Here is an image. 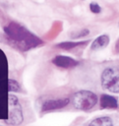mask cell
<instances>
[{"label":"cell","instance_id":"1","mask_svg":"<svg viewBox=\"0 0 119 126\" xmlns=\"http://www.w3.org/2000/svg\"><path fill=\"white\" fill-rule=\"evenodd\" d=\"M4 32L7 35L10 42L17 48L22 51H28L31 48L43 44V41L31 33L25 27L21 26L18 23H10L4 28Z\"/></svg>","mask_w":119,"mask_h":126},{"label":"cell","instance_id":"2","mask_svg":"<svg viewBox=\"0 0 119 126\" xmlns=\"http://www.w3.org/2000/svg\"><path fill=\"white\" fill-rule=\"evenodd\" d=\"M97 95L90 91L82 90L74 94L72 97V103L75 108L80 110H89L97 103Z\"/></svg>","mask_w":119,"mask_h":126},{"label":"cell","instance_id":"3","mask_svg":"<svg viewBox=\"0 0 119 126\" xmlns=\"http://www.w3.org/2000/svg\"><path fill=\"white\" fill-rule=\"evenodd\" d=\"M8 107H9V116L5 121V123L13 126L20 125L24 121V115L22 106L19 102L18 97L15 94H9L8 96Z\"/></svg>","mask_w":119,"mask_h":126},{"label":"cell","instance_id":"4","mask_svg":"<svg viewBox=\"0 0 119 126\" xmlns=\"http://www.w3.org/2000/svg\"><path fill=\"white\" fill-rule=\"evenodd\" d=\"M100 81L101 86L104 90L114 94L119 93V75L118 70H116L115 68H105L101 73Z\"/></svg>","mask_w":119,"mask_h":126},{"label":"cell","instance_id":"5","mask_svg":"<svg viewBox=\"0 0 119 126\" xmlns=\"http://www.w3.org/2000/svg\"><path fill=\"white\" fill-rule=\"evenodd\" d=\"M70 102V99L68 97L63 98H56V99H47L43 102L41 106V112H47L51 110L61 109L65 106H67Z\"/></svg>","mask_w":119,"mask_h":126},{"label":"cell","instance_id":"6","mask_svg":"<svg viewBox=\"0 0 119 126\" xmlns=\"http://www.w3.org/2000/svg\"><path fill=\"white\" fill-rule=\"evenodd\" d=\"M52 63L60 68H64V69H71L76 67L79 62L77 60H75L72 57L69 56H65V55H56L53 59H52Z\"/></svg>","mask_w":119,"mask_h":126},{"label":"cell","instance_id":"7","mask_svg":"<svg viewBox=\"0 0 119 126\" xmlns=\"http://www.w3.org/2000/svg\"><path fill=\"white\" fill-rule=\"evenodd\" d=\"M100 108L101 109H117L118 100L115 96L103 94L100 95Z\"/></svg>","mask_w":119,"mask_h":126},{"label":"cell","instance_id":"8","mask_svg":"<svg viewBox=\"0 0 119 126\" xmlns=\"http://www.w3.org/2000/svg\"><path fill=\"white\" fill-rule=\"evenodd\" d=\"M110 38L107 34H101L99 36H97L91 43V50H99L102 49L104 47H106L109 44Z\"/></svg>","mask_w":119,"mask_h":126},{"label":"cell","instance_id":"9","mask_svg":"<svg viewBox=\"0 0 119 126\" xmlns=\"http://www.w3.org/2000/svg\"><path fill=\"white\" fill-rule=\"evenodd\" d=\"M89 43V40H82V41H64V42H60L55 44L56 47L58 48H62L65 50H70L79 46H83V45H87Z\"/></svg>","mask_w":119,"mask_h":126},{"label":"cell","instance_id":"10","mask_svg":"<svg viewBox=\"0 0 119 126\" xmlns=\"http://www.w3.org/2000/svg\"><path fill=\"white\" fill-rule=\"evenodd\" d=\"M88 126H113V120L109 116H100L92 119Z\"/></svg>","mask_w":119,"mask_h":126},{"label":"cell","instance_id":"11","mask_svg":"<svg viewBox=\"0 0 119 126\" xmlns=\"http://www.w3.org/2000/svg\"><path fill=\"white\" fill-rule=\"evenodd\" d=\"M8 91L9 92H15V93H19L21 92V86L20 84L16 81V80H12L9 79L8 80Z\"/></svg>","mask_w":119,"mask_h":126},{"label":"cell","instance_id":"12","mask_svg":"<svg viewBox=\"0 0 119 126\" xmlns=\"http://www.w3.org/2000/svg\"><path fill=\"white\" fill-rule=\"evenodd\" d=\"M89 33V31L88 29H84L82 31H78V32H72L70 33V37L72 39H77V38H81V37H85L86 35H88Z\"/></svg>","mask_w":119,"mask_h":126},{"label":"cell","instance_id":"13","mask_svg":"<svg viewBox=\"0 0 119 126\" xmlns=\"http://www.w3.org/2000/svg\"><path fill=\"white\" fill-rule=\"evenodd\" d=\"M89 10L93 14H99L101 12V7L96 2H90V4H89Z\"/></svg>","mask_w":119,"mask_h":126}]
</instances>
